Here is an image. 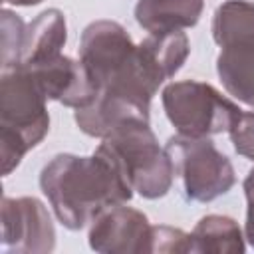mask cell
<instances>
[{"label":"cell","instance_id":"cell-7","mask_svg":"<svg viewBox=\"0 0 254 254\" xmlns=\"http://www.w3.org/2000/svg\"><path fill=\"white\" fill-rule=\"evenodd\" d=\"M56 246V230L44 202L34 196L2 198V248L46 254Z\"/></svg>","mask_w":254,"mask_h":254},{"label":"cell","instance_id":"cell-8","mask_svg":"<svg viewBox=\"0 0 254 254\" xmlns=\"http://www.w3.org/2000/svg\"><path fill=\"white\" fill-rule=\"evenodd\" d=\"M149 218L123 202L105 206L87 232L89 248L101 254H143L149 250Z\"/></svg>","mask_w":254,"mask_h":254},{"label":"cell","instance_id":"cell-19","mask_svg":"<svg viewBox=\"0 0 254 254\" xmlns=\"http://www.w3.org/2000/svg\"><path fill=\"white\" fill-rule=\"evenodd\" d=\"M228 135L234 151L244 159L254 161V111H242Z\"/></svg>","mask_w":254,"mask_h":254},{"label":"cell","instance_id":"cell-9","mask_svg":"<svg viewBox=\"0 0 254 254\" xmlns=\"http://www.w3.org/2000/svg\"><path fill=\"white\" fill-rule=\"evenodd\" d=\"M26 69L32 73L46 99L60 101L65 107L81 109L89 105L97 95V87L91 81L85 65L69 56L60 54Z\"/></svg>","mask_w":254,"mask_h":254},{"label":"cell","instance_id":"cell-21","mask_svg":"<svg viewBox=\"0 0 254 254\" xmlns=\"http://www.w3.org/2000/svg\"><path fill=\"white\" fill-rule=\"evenodd\" d=\"M2 2L14 4V6H36V4H40V2H44V0H2Z\"/></svg>","mask_w":254,"mask_h":254},{"label":"cell","instance_id":"cell-11","mask_svg":"<svg viewBox=\"0 0 254 254\" xmlns=\"http://www.w3.org/2000/svg\"><path fill=\"white\" fill-rule=\"evenodd\" d=\"M137 54L143 69L159 87L183 67L190 54V42L183 30L149 34L137 44Z\"/></svg>","mask_w":254,"mask_h":254},{"label":"cell","instance_id":"cell-1","mask_svg":"<svg viewBox=\"0 0 254 254\" xmlns=\"http://www.w3.org/2000/svg\"><path fill=\"white\" fill-rule=\"evenodd\" d=\"M40 189L56 218L69 230H79L111 204L127 202L133 189L109 155L95 149L91 157L60 153L44 165Z\"/></svg>","mask_w":254,"mask_h":254},{"label":"cell","instance_id":"cell-3","mask_svg":"<svg viewBox=\"0 0 254 254\" xmlns=\"http://www.w3.org/2000/svg\"><path fill=\"white\" fill-rule=\"evenodd\" d=\"M46 95L26 67L2 69L0 81V163L8 177L50 131Z\"/></svg>","mask_w":254,"mask_h":254},{"label":"cell","instance_id":"cell-12","mask_svg":"<svg viewBox=\"0 0 254 254\" xmlns=\"http://www.w3.org/2000/svg\"><path fill=\"white\" fill-rule=\"evenodd\" d=\"M67 40L65 16L58 8H48L38 14L30 24H26L20 67H32L42 62H48L62 54V48Z\"/></svg>","mask_w":254,"mask_h":254},{"label":"cell","instance_id":"cell-18","mask_svg":"<svg viewBox=\"0 0 254 254\" xmlns=\"http://www.w3.org/2000/svg\"><path fill=\"white\" fill-rule=\"evenodd\" d=\"M149 254H173V252H190V234L175 228V226H167V224H159V226H151V236H149Z\"/></svg>","mask_w":254,"mask_h":254},{"label":"cell","instance_id":"cell-13","mask_svg":"<svg viewBox=\"0 0 254 254\" xmlns=\"http://www.w3.org/2000/svg\"><path fill=\"white\" fill-rule=\"evenodd\" d=\"M216 73L232 97L254 107V38L224 46L216 58Z\"/></svg>","mask_w":254,"mask_h":254},{"label":"cell","instance_id":"cell-4","mask_svg":"<svg viewBox=\"0 0 254 254\" xmlns=\"http://www.w3.org/2000/svg\"><path fill=\"white\" fill-rule=\"evenodd\" d=\"M99 151L109 155L127 179L133 192L143 198L165 196L175 179V167L165 147L159 145L149 121H127L101 139Z\"/></svg>","mask_w":254,"mask_h":254},{"label":"cell","instance_id":"cell-2","mask_svg":"<svg viewBox=\"0 0 254 254\" xmlns=\"http://www.w3.org/2000/svg\"><path fill=\"white\" fill-rule=\"evenodd\" d=\"M79 62L99 91L131 97L151 107L157 85L151 81L137 54V44L113 20H95L85 26L79 42Z\"/></svg>","mask_w":254,"mask_h":254},{"label":"cell","instance_id":"cell-17","mask_svg":"<svg viewBox=\"0 0 254 254\" xmlns=\"http://www.w3.org/2000/svg\"><path fill=\"white\" fill-rule=\"evenodd\" d=\"M0 62L2 69H10L20 64L26 24L16 12L4 8L0 12Z\"/></svg>","mask_w":254,"mask_h":254},{"label":"cell","instance_id":"cell-15","mask_svg":"<svg viewBox=\"0 0 254 254\" xmlns=\"http://www.w3.org/2000/svg\"><path fill=\"white\" fill-rule=\"evenodd\" d=\"M244 250V234L230 216L206 214L190 232L192 254H242Z\"/></svg>","mask_w":254,"mask_h":254},{"label":"cell","instance_id":"cell-10","mask_svg":"<svg viewBox=\"0 0 254 254\" xmlns=\"http://www.w3.org/2000/svg\"><path fill=\"white\" fill-rule=\"evenodd\" d=\"M149 105H143L131 97L111 91H99L89 105L75 109L73 119L85 135L103 139L127 121H149Z\"/></svg>","mask_w":254,"mask_h":254},{"label":"cell","instance_id":"cell-20","mask_svg":"<svg viewBox=\"0 0 254 254\" xmlns=\"http://www.w3.org/2000/svg\"><path fill=\"white\" fill-rule=\"evenodd\" d=\"M244 196H246V226L244 238L254 246V169L248 171L244 179Z\"/></svg>","mask_w":254,"mask_h":254},{"label":"cell","instance_id":"cell-6","mask_svg":"<svg viewBox=\"0 0 254 254\" xmlns=\"http://www.w3.org/2000/svg\"><path fill=\"white\" fill-rule=\"evenodd\" d=\"M165 149L173 161L175 175L183 181L187 198L210 202L234 187L236 173L230 159L208 137L177 133L167 141Z\"/></svg>","mask_w":254,"mask_h":254},{"label":"cell","instance_id":"cell-14","mask_svg":"<svg viewBox=\"0 0 254 254\" xmlns=\"http://www.w3.org/2000/svg\"><path fill=\"white\" fill-rule=\"evenodd\" d=\"M204 0H137L135 20L149 34L192 28L202 14Z\"/></svg>","mask_w":254,"mask_h":254},{"label":"cell","instance_id":"cell-16","mask_svg":"<svg viewBox=\"0 0 254 254\" xmlns=\"http://www.w3.org/2000/svg\"><path fill=\"white\" fill-rule=\"evenodd\" d=\"M212 38L220 48L246 38H254V2H222L212 16Z\"/></svg>","mask_w":254,"mask_h":254},{"label":"cell","instance_id":"cell-5","mask_svg":"<svg viewBox=\"0 0 254 254\" xmlns=\"http://www.w3.org/2000/svg\"><path fill=\"white\" fill-rule=\"evenodd\" d=\"M161 101L177 133L190 137L228 133L242 113V109L216 87L198 79H183L165 85Z\"/></svg>","mask_w":254,"mask_h":254}]
</instances>
